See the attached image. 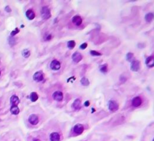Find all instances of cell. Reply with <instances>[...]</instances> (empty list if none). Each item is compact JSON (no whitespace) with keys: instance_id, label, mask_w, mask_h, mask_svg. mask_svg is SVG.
Instances as JSON below:
<instances>
[{"instance_id":"cell-21","label":"cell","mask_w":154,"mask_h":141,"mask_svg":"<svg viewBox=\"0 0 154 141\" xmlns=\"http://www.w3.org/2000/svg\"><path fill=\"white\" fill-rule=\"evenodd\" d=\"M80 83L83 86H89L90 85V81H89V80L87 77H82L80 79Z\"/></svg>"},{"instance_id":"cell-10","label":"cell","mask_w":154,"mask_h":141,"mask_svg":"<svg viewBox=\"0 0 154 141\" xmlns=\"http://www.w3.org/2000/svg\"><path fill=\"white\" fill-rule=\"evenodd\" d=\"M72 23H74L75 25L79 26L82 24V23H83V19L79 15H75L72 17Z\"/></svg>"},{"instance_id":"cell-28","label":"cell","mask_w":154,"mask_h":141,"mask_svg":"<svg viewBox=\"0 0 154 141\" xmlns=\"http://www.w3.org/2000/svg\"><path fill=\"white\" fill-rule=\"evenodd\" d=\"M52 38H53L52 35H51V34H48V35H47V36H45V38H44V40H45V41H51Z\"/></svg>"},{"instance_id":"cell-11","label":"cell","mask_w":154,"mask_h":141,"mask_svg":"<svg viewBox=\"0 0 154 141\" xmlns=\"http://www.w3.org/2000/svg\"><path fill=\"white\" fill-rule=\"evenodd\" d=\"M145 64L148 68H153L154 67V56H150L146 59Z\"/></svg>"},{"instance_id":"cell-16","label":"cell","mask_w":154,"mask_h":141,"mask_svg":"<svg viewBox=\"0 0 154 141\" xmlns=\"http://www.w3.org/2000/svg\"><path fill=\"white\" fill-rule=\"evenodd\" d=\"M10 111L13 115H18L20 113V109L18 106H11Z\"/></svg>"},{"instance_id":"cell-9","label":"cell","mask_w":154,"mask_h":141,"mask_svg":"<svg viewBox=\"0 0 154 141\" xmlns=\"http://www.w3.org/2000/svg\"><path fill=\"white\" fill-rule=\"evenodd\" d=\"M33 80L35 81V82H41L44 79V74L42 71H37L35 72L34 74H33Z\"/></svg>"},{"instance_id":"cell-25","label":"cell","mask_w":154,"mask_h":141,"mask_svg":"<svg viewBox=\"0 0 154 141\" xmlns=\"http://www.w3.org/2000/svg\"><path fill=\"white\" fill-rule=\"evenodd\" d=\"M90 55H92V56H102V53H100L99 52L96 51V50H91Z\"/></svg>"},{"instance_id":"cell-31","label":"cell","mask_w":154,"mask_h":141,"mask_svg":"<svg viewBox=\"0 0 154 141\" xmlns=\"http://www.w3.org/2000/svg\"><path fill=\"white\" fill-rule=\"evenodd\" d=\"M90 101H85V103H84V106H85V107H89V106H90Z\"/></svg>"},{"instance_id":"cell-27","label":"cell","mask_w":154,"mask_h":141,"mask_svg":"<svg viewBox=\"0 0 154 141\" xmlns=\"http://www.w3.org/2000/svg\"><path fill=\"white\" fill-rule=\"evenodd\" d=\"M15 43H16L15 38L14 37H10V38H9V44H10V45L13 46V45L15 44Z\"/></svg>"},{"instance_id":"cell-7","label":"cell","mask_w":154,"mask_h":141,"mask_svg":"<svg viewBox=\"0 0 154 141\" xmlns=\"http://www.w3.org/2000/svg\"><path fill=\"white\" fill-rule=\"evenodd\" d=\"M50 67L53 70H58L61 68V64L57 59H53L50 63Z\"/></svg>"},{"instance_id":"cell-15","label":"cell","mask_w":154,"mask_h":141,"mask_svg":"<svg viewBox=\"0 0 154 141\" xmlns=\"http://www.w3.org/2000/svg\"><path fill=\"white\" fill-rule=\"evenodd\" d=\"M26 17L29 20H33L35 17V11L32 9H29L26 11Z\"/></svg>"},{"instance_id":"cell-32","label":"cell","mask_w":154,"mask_h":141,"mask_svg":"<svg viewBox=\"0 0 154 141\" xmlns=\"http://www.w3.org/2000/svg\"><path fill=\"white\" fill-rule=\"evenodd\" d=\"M32 141H41L39 139H37V138H34L33 140H32Z\"/></svg>"},{"instance_id":"cell-26","label":"cell","mask_w":154,"mask_h":141,"mask_svg":"<svg viewBox=\"0 0 154 141\" xmlns=\"http://www.w3.org/2000/svg\"><path fill=\"white\" fill-rule=\"evenodd\" d=\"M19 32H20V29H19L18 28L14 29L12 32H11V37H14V36H15V35H16L17 33H19Z\"/></svg>"},{"instance_id":"cell-17","label":"cell","mask_w":154,"mask_h":141,"mask_svg":"<svg viewBox=\"0 0 154 141\" xmlns=\"http://www.w3.org/2000/svg\"><path fill=\"white\" fill-rule=\"evenodd\" d=\"M145 20L147 23H151L154 20V14L153 12H149L145 15Z\"/></svg>"},{"instance_id":"cell-20","label":"cell","mask_w":154,"mask_h":141,"mask_svg":"<svg viewBox=\"0 0 154 141\" xmlns=\"http://www.w3.org/2000/svg\"><path fill=\"white\" fill-rule=\"evenodd\" d=\"M99 70L103 74L107 73V71H108V65L107 64H103V65H100Z\"/></svg>"},{"instance_id":"cell-24","label":"cell","mask_w":154,"mask_h":141,"mask_svg":"<svg viewBox=\"0 0 154 141\" xmlns=\"http://www.w3.org/2000/svg\"><path fill=\"white\" fill-rule=\"evenodd\" d=\"M22 55H23V56L24 58H28L30 56V51L28 49L23 50V52H22Z\"/></svg>"},{"instance_id":"cell-3","label":"cell","mask_w":154,"mask_h":141,"mask_svg":"<svg viewBox=\"0 0 154 141\" xmlns=\"http://www.w3.org/2000/svg\"><path fill=\"white\" fill-rule=\"evenodd\" d=\"M52 98L54 101L57 102H61L64 98V95L61 91H56L53 93Z\"/></svg>"},{"instance_id":"cell-4","label":"cell","mask_w":154,"mask_h":141,"mask_svg":"<svg viewBox=\"0 0 154 141\" xmlns=\"http://www.w3.org/2000/svg\"><path fill=\"white\" fill-rule=\"evenodd\" d=\"M143 103V100H142L141 97L140 96H136L135 97L132 101H131V104H132V107H135V108H137V107H139Z\"/></svg>"},{"instance_id":"cell-13","label":"cell","mask_w":154,"mask_h":141,"mask_svg":"<svg viewBox=\"0 0 154 141\" xmlns=\"http://www.w3.org/2000/svg\"><path fill=\"white\" fill-rule=\"evenodd\" d=\"M72 58V60H73L75 62H80V61L82 60L83 56H82V55H81L80 53L75 52V53H73Z\"/></svg>"},{"instance_id":"cell-29","label":"cell","mask_w":154,"mask_h":141,"mask_svg":"<svg viewBox=\"0 0 154 141\" xmlns=\"http://www.w3.org/2000/svg\"><path fill=\"white\" fill-rule=\"evenodd\" d=\"M87 47V43H83V44L80 46V48L81 50H85Z\"/></svg>"},{"instance_id":"cell-34","label":"cell","mask_w":154,"mask_h":141,"mask_svg":"<svg viewBox=\"0 0 154 141\" xmlns=\"http://www.w3.org/2000/svg\"><path fill=\"white\" fill-rule=\"evenodd\" d=\"M153 141H154V138H153Z\"/></svg>"},{"instance_id":"cell-18","label":"cell","mask_w":154,"mask_h":141,"mask_svg":"<svg viewBox=\"0 0 154 141\" xmlns=\"http://www.w3.org/2000/svg\"><path fill=\"white\" fill-rule=\"evenodd\" d=\"M80 104H81V101L79 98L75 100V101L73 102L72 104V107L75 110H78L80 108Z\"/></svg>"},{"instance_id":"cell-14","label":"cell","mask_w":154,"mask_h":141,"mask_svg":"<svg viewBox=\"0 0 154 141\" xmlns=\"http://www.w3.org/2000/svg\"><path fill=\"white\" fill-rule=\"evenodd\" d=\"M51 141H60V135L58 132H53L50 135Z\"/></svg>"},{"instance_id":"cell-19","label":"cell","mask_w":154,"mask_h":141,"mask_svg":"<svg viewBox=\"0 0 154 141\" xmlns=\"http://www.w3.org/2000/svg\"><path fill=\"white\" fill-rule=\"evenodd\" d=\"M29 98H30V100H31L32 102H35V101H36L38 99V94L36 92H32L30 94V95H29Z\"/></svg>"},{"instance_id":"cell-5","label":"cell","mask_w":154,"mask_h":141,"mask_svg":"<svg viewBox=\"0 0 154 141\" xmlns=\"http://www.w3.org/2000/svg\"><path fill=\"white\" fill-rule=\"evenodd\" d=\"M108 109L111 112H116L119 109V104L114 100H111L108 102Z\"/></svg>"},{"instance_id":"cell-33","label":"cell","mask_w":154,"mask_h":141,"mask_svg":"<svg viewBox=\"0 0 154 141\" xmlns=\"http://www.w3.org/2000/svg\"><path fill=\"white\" fill-rule=\"evenodd\" d=\"M0 75H1V71H0Z\"/></svg>"},{"instance_id":"cell-22","label":"cell","mask_w":154,"mask_h":141,"mask_svg":"<svg viewBox=\"0 0 154 141\" xmlns=\"http://www.w3.org/2000/svg\"><path fill=\"white\" fill-rule=\"evenodd\" d=\"M75 44H76V43H75V41H69L68 43H67V47H68V49H73L75 47Z\"/></svg>"},{"instance_id":"cell-6","label":"cell","mask_w":154,"mask_h":141,"mask_svg":"<svg viewBox=\"0 0 154 141\" xmlns=\"http://www.w3.org/2000/svg\"><path fill=\"white\" fill-rule=\"evenodd\" d=\"M84 127L82 124H76L73 128V132L77 135L81 134L84 132Z\"/></svg>"},{"instance_id":"cell-8","label":"cell","mask_w":154,"mask_h":141,"mask_svg":"<svg viewBox=\"0 0 154 141\" xmlns=\"http://www.w3.org/2000/svg\"><path fill=\"white\" fill-rule=\"evenodd\" d=\"M140 62L139 60H137V59H133L132 62H131V70L132 71H138V70L140 69Z\"/></svg>"},{"instance_id":"cell-23","label":"cell","mask_w":154,"mask_h":141,"mask_svg":"<svg viewBox=\"0 0 154 141\" xmlns=\"http://www.w3.org/2000/svg\"><path fill=\"white\" fill-rule=\"evenodd\" d=\"M126 59L128 61V62H132L133 59H134V54L132 53H128L126 54Z\"/></svg>"},{"instance_id":"cell-30","label":"cell","mask_w":154,"mask_h":141,"mask_svg":"<svg viewBox=\"0 0 154 141\" xmlns=\"http://www.w3.org/2000/svg\"><path fill=\"white\" fill-rule=\"evenodd\" d=\"M5 10L7 11L8 13H10V12H11V8H10L9 6H6V7H5Z\"/></svg>"},{"instance_id":"cell-12","label":"cell","mask_w":154,"mask_h":141,"mask_svg":"<svg viewBox=\"0 0 154 141\" xmlns=\"http://www.w3.org/2000/svg\"><path fill=\"white\" fill-rule=\"evenodd\" d=\"M10 103H11V106H17L20 103V99L18 96L15 95L11 96L10 98Z\"/></svg>"},{"instance_id":"cell-1","label":"cell","mask_w":154,"mask_h":141,"mask_svg":"<svg viewBox=\"0 0 154 141\" xmlns=\"http://www.w3.org/2000/svg\"><path fill=\"white\" fill-rule=\"evenodd\" d=\"M41 15L44 20H48L51 17L50 8L47 6H43L41 10Z\"/></svg>"},{"instance_id":"cell-2","label":"cell","mask_w":154,"mask_h":141,"mask_svg":"<svg viewBox=\"0 0 154 141\" xmlns=\"http://www.w3.org/2000/svg\"><path fill=\"white\" fill-rule=\"evenodd\" d=\"M28 122L31 125L35 126V125H37L39 122V117L36 114H31L28 117Z\"/></svg>"}]
</instances>
